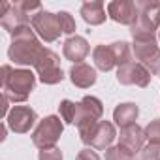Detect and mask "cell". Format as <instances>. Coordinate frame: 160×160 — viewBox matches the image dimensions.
Instances as JSON below:
<instances>
[{"label":"cell","instance_id":"obj_22","mask_svg":"<svg viewBox=\"0 0 160 160\" xmlns=\"http://www.w3.org/2000/svg\"><path fill=\"white\" fill-rule=\"evenodd\" d=\"M143 130H145V139L149 141V145L160 147V119L151 121Z\"/></svg>","mask_w":160,"mask_h":160},{"label":"cell","instance_id":"obj_17","mask_svg":"<svg viewBox=\"0 0 160 160\" xmlns=\"http://www.w3.org/2000/svg\"><path fill=\"white\" fill-rule=\"evenodd\" d=\"M81 17L87 25L98 27L106 21V6L100 0H92V2H85L81 6Z\"/></svg>","mask_w":160,"mask_h":160},{"label":"cell","instance_id":"obj_21","mask_svg":"<svg viewBox=\"0 0 160 160\" xmlns=\"http://www.w3.org/2000/svg\"><path fill=\"white\" fill-rule=\"evenodd\" d=\"M106 160H136V154L119 143V145L106 149Z\"/></svg>","mask_w":160,"mask_h":160},{"label":"cell","instance_id":"obj_12","mask_svg":"<svg viewBox=\"0 0 160 160\" xmlns=\"http://www.w3.org/2000/svg\"><path fill=\"white\" fill-rule=\"evenodd\" d=\"M108 15L115 23L132 27V25L138 23L139 12H138L136 2H132V0H115V2H109L108 4Z\"/></svg>","mask_w":160,"mask_h":160},{"label":"cell","instance_id":"obj_14","mask_svg":"<svg viewBox=\"0 0 160 160\" xmlns=\"http://www.w3.org/2000/svg\"><path fill=\"white\" fill-rule=\"evenodd\" d=\"M91 47H89V42L83 38V36H70L66 42H64V47H62V55L66 60L73 62V64H81L87 55H89Z\"/></svg>","mask_w":160,"mask_h":160},{"label":"cell","instance_id":"obj_18","mask_svg":"<svg viewBox=\"0 0 160 160\" xmlns=\"http://www.w3.org/2000/svg\"><path fill=\"white\" fill-rule=\"evenodd\" d=\"M138 115H139L138 106L132 104V102H126V104H119V106L115 108V111H113V121H115L117 126L126 128V126H130V124H136Z\"/></svg>","mask_w":160,"mask_h":160},{"label":"cell","instance_id":"obj_16","mask_svg":"<svg viewBox=\"0 0 160 160\" xmlns=\"http://www.w3.org/2000/svg\"><path fill=\"white\" fill-rule=\"evenodd\" d=\"M70 79L72 83L79 89H89L96 83V70L85 62L81 64H73L70 68Z\"/></svg>","mask_w":160,"mask_h":160},{"label":"cell","instance_id":"obj_3","mask_svg":"<svg viewBox=\"0 0 160 160\" xmlns=\"http://www.w3.org/2000/svg\"><path fill=\"white\" fill-rule=\"evenodd\" d=\"M62 130H64V124H62L60 117L49 115V117H45V119H42L38 122L36 130L32 132V143L40 151L57 147V141L62 136Z\"/></svg>","mask_w":160,"mask_h":160},{"label":"cell","instance_id":"obj_6","mask_svg":"<svg viewBox=\"0 0 160 160\" xmlns=\"http://www.w3.org/2000/svg\"><path fill=\"white\" fill-rule=\"evenodd\" d=\"M104 115V106L96 96H85L77 104V113H75V124L79 134L94 126Z\"/></svg>","mask_w":160,"mask_h":160},{"label":"cell","instance_id":"obj_25","mask_svg":"<svg viewBox=\"0 0 160 160\" xmlns=\"http://www.w3.org/2000/svg\"><path fill=\"white\" fill-rule=\"evenodd\" d=\"M38 158H40V160H62V152H60L58 147H51V149L40 151Z\"/></svg>","mask_w":160,"mask_h":160},{"label":"cell","instance_id":"obj_28","mask_svg":"<svg viewBox=\"0 0 160 160\" xmlns=\"http://www.w3.org/2000/svg\"><path fill=\"white\" fill-rule=\"evenodd\" d=\"M158 160H160V156H158Z\"/></svg>","mask_w":160,"mask_h":160},{"label":"cell","instance_id":"obj_24","mask_svg":"<svg viewBox=\"0 0 160 160\" xmlns=\"http://www.w3.org/2000/svg\"><path fill=\"white\" fill-rule=\"evenodd\" d=\"M58 21H60L62 34H73L75 32V21L68 12H58Z\"/></svg>","mask_w":160,"mask_h":160},{"label":"cell","instance_id":"obj_27","mask_svg":"<svg viewBox=\"0 0 160 160\" xmlns=\"http://www.w3.org/2000/svg\"><path fill=\"white\" fill-rule=\"evenodd\" d=\"M158 42H160V32H158Z\"/></svg>","mask_w":160,"mask_h":160},{"label":"cell","instance_id":"obj_1","mask_svg":"<svg viewBox=\"0 0 160 160\" xmlns=\"http://www.w3.org/2000/svg\"><path fill=\"white\" fill-rule=\"evenodd\" d=\"M43 45L36 38L34 30L28 27H21L12 34V45L8 49V57L13 64L21 66H36L43 53Z\"/></svg>","mask_w":160,"mask_h":160},{"label":"cell","instance_id":"obj_8","mask_svg":"<svg viewBox=\"0 0 160 160\" xmlns=\"http://www.w3.org/2000/svg\"><path fill=\"white\" fill-rule=\"evenodd\" d=\"M0 25H2L4 30H8L10 34H13L17 28L21 27H28V23L32 21V15L27 13L19 2L15 4H10V2H4L2 4V10H0Z\"/></svg>","mask_w":160,"mask_h":160},{"label":"cell","instance_id":"obj_9","mask_svg":"<svg viewBox=\"0 0 160 160\" xmlns=\"http://www.w3.org/2000/svg\"><path fill=\"white\" fill-rule=\"evenodd\" d=\"M152 73L141 64V62H130L126 66H121L117 70V81L122 85H136V87H149Z\"/></svg>","mask_w":160,"mask_h":160},{"label":"cell","instance_id":"obj_23","mask_svg":"<svg viewBox=\"0 0 160 160\" xmlns=\"http://www.w3.org/2000/svg\"><path fill=\"white\" fill-rule=\"evenodd\" d=\"M58 111H60V117L64 122L72 124L75 122V113H77V104H73L72 100H62L60 106H58Z\"/></svg>","mask_w":160,"mask_h":160},{"label":"cell","instance_id":"obj_20","mask_svg":"<svg viewBox=\"0 0 160 160\" xmlns=\"http://www.w3.org/2000/svg\"><path fill=\"white\" fill-rule=\"evenodd\" d=\"M111 47V53L115 57V64L121 68V66H126L132 62V49L126 42H115L109 45Z\"/></svg>","mask_w":160,"mask_h":160},{"label":"cell","instance_id":"obj_7","mask_svg":"<svg viewBox=\"0 0 160 160\" xmlns=\"http://www.w3.org/2000/svg\"><path fill=\"white\" fill-rule=\"evenodd\" d=\"M30 25H32V30H34L42 40H45L47 43L57 42V40L60 38V34H62L60 21H58V13H51V12L42 10V12L34 13Z\"/></svg>","mask_w":160,"mask_h":160},{"label":"cell","instance_id":"obj_4","mask_svg":"<svg viewBox=\"0 0 160 160\" xmlns=\"http://www.w3.org/2000/svg\"><path fill=\"white\" fill-rule=\"evenodd\" d=\"M34 70H36L40 81H42L43 85H57V83H60L62 79H64V72H62V68H60V58H58V55H57L55 51L47 49V47L43 49L40 60H38L36 66H34Z\"/></svg>","mask_w":160,"mask_h":160},{"label":"cell","instance_id":"obj_5","mask_svg":"<svg viewBox=\"0 0 160 160\" xmlns=\"http://www.w3.org/2000/svg\"><path fill=\"white\" fill-rule=\"evenodd\" d=\"M81 141L85 145H91V149H96V151H104V149H109L117 132H115V124L109 122V121H98L94 126H91L89 130L81 132Z\"/></svg>","mask_w":160,"mask_h":160},{"label":"cell","instance_id":"obj_13","mask_svg":"<svg viewBox=\"0 0 160 160\" xmlns=\"http://www.w3.org/2000/svg\"><path fill=\"white\" fill-rule=\"evenodd\" d=\"M139 17H138V25L145 30L156 32L160 28V2H136Z\"/></svg>","mask_w":160,"mask_h":160},{"label":"cell","instance_id":"obj_26","mask_svg":"<svg viewBox=\"0 0 160 160\" xmlns=\"http://www.w3.org/2000/svg\"><path fill=\"white\" fill-rule=\"evenodd\" d=\"M75 160H100L98 152L92 151V149H83V151H79L77 152V158Z\"/></svg>","mask_w":160,"mask_h":160},{"label":"cell","instance_id":"obj_15","mask_svg":"<svg viewBox=\"0 0 160 160\" xmlns=\"http://www.w3.org/2000/svg\"><path fill=\"white\" fill-rule=\"evenodd\" d=\"M119 143L124 145L126 149H130L134 154H139L143 149V143H145V130L139 128L138 124H130L126 128H121Z\"/></svg>","mask_w":160,"mask_h":160},{"label":"cell","instance_id":"obj_11","mask_svg":"<svg viewBox=\"0 0 160 160\" xmlns=\"http://www.w3.org/2000/svg\"><path fill=\"white\" fill-rule=\"evenodd\" d=\"M134 55L152 75L160 73V47L156 42H134Z\"/></svg>","mask_w":160,"mask_h":160},{"label":"cell","instance_id":"obj_10","mask_svg":"<svg viewBox=\"0 0 160 160\" xmlns=\"http://www.w3.org/2000/svg\"><path fill=\"white\" fill-rule=\"evenodd\" d=\"M38 121L36 111L30 106H15L13 109H10L8 117H6V124L10 130H13L15 134H27Z\"/></svg>","mask_w":160,"mask_h":160},{"label":"cell","instance_id":"obj_2","mask_svg":"<svg viewBox=\"0 0 160 160\" xmlns=\"http://www.w3.org/2000/svg\"><path fill=\"white\" fill-rule=\"evenodd\" d=\"M0 81H2V96H6L13 104H19L25 102L28 94L34 91L36 75L30 70H17L10 64H4Z\"/></svg>","mask_w":160,"mask_h":160},{"label":"cell","instance_id":"obj_19","mask_svg":"<svg viewBox=\"0 0 160 160\" xmlns=\"http://www.w3.org/2000/svg\"><path fill=\"white\" fill-rule=\"evenodd\" d=\"M92 60H94L96 68L102 70V72H109V70H113L117 66L109 45H96L94 51H92Z\"/></svg>","mask_w":160,"mask_h":160}]
</instances>
